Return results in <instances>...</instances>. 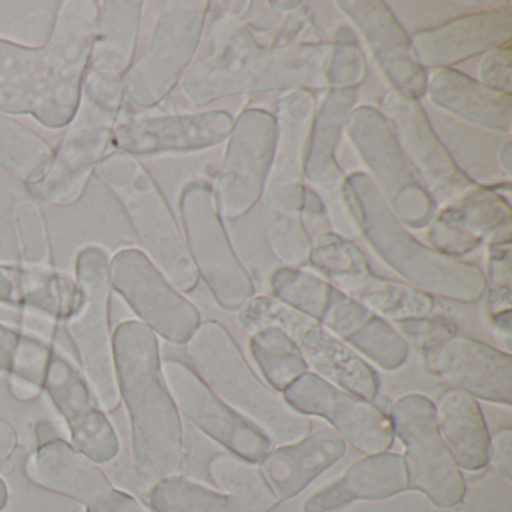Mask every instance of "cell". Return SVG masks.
Instances as JSON below:
<instances>
[{
  "label": "cell",
  "instance_id": "cell-1",
  "mask_svg": "<svg viewBox=\"0 0 512 512\" xmlns=\"http://www.w3.org/2000/svg\"><path fill=\"white\" fill-rule=\"evenodd\" d=\"M101 4L62 2L44 46L0 40V110L32 116L43 127H68L82 101L83 80L97 34Z\"/></svg>",
  "mask_w": 512,
  "mask_h": 512
},
{
  "label": "cell",
  "instance_id": "cell-2",
  "mask_svg": "<svg viewBox=\"0 0 512 512\" xmlns=\"http://www.w3.org/2000/svg\"><path fill=\"white\" fill-rule=\"evenodd\" d=\"M209 31L214 53L193 62L181 91L193 106L238 95L326 91L329 44L265 47L235 13V2H221Z\"/></svg>",
  "mask_w": 512,
  "mask_h": 512
},
{
  "label": "cell",
  "instance_id": "cell-3",
  "mask_svg": "<svg viewBox=\"0 0 512 512\" xmlns=\"http://www.w3.org/2000/svg\"><path fill=\"white\" fill-rule=\"evenodd\" d=\"M113 358L130 416L136 475L152 485L181 476L184 427L164 382L158 335L139 320L122 322L113 334Z\"/></svg>",
  "mask_w": 512,
  "mask_h": 512
},
{
  "label": "cell",
  "instance_id": "cell-4",
  "mask_svg": "<svg viewBox=\"0 0 512 512\" xmlns=\"http://www.w3.org/2000/svg\"><path fill=\"white\" fill-rule=\"evenodd\" d=\"M341 202L358 235L410 286L458 304H475L484 296V271L418 241L386 205L367 173L346 175Z\"/></svg>",
  "mask_w": 512,
  "mask_h": 512
},
{
  "label": "cell",
  "instance_id": "cell-5",
  "mask_svg": "<svg viewBox=\"0 0 512 512\" xmlns=\"http://www.w3.org/2000/svg\"><path fill=\"white\" fill-rule=\"evenodd\" d=\"M185 346L203 383L272 443L287 445L311 433V419L296 412L280 392L254 373L235 338L220 322L200 323Z\"/></svg>",
  "mask_w": 512,
  "mask_h": 512
},
{
  "label": "cell",
  "instance_id": "cell-6",
  "mask_svg": "<svg viewBox=\"0 0 512 512\" xmlns=\"http://www.w3.org/2000/svg\"><path fill=\"white\" fill-rule=\"evenodd\" d=\"M317 109L313 92L283 94L278 100L277 142L266 179V238L278 262L290 268L307 265L311 238L302 221L305 194V149Z\"/></svg>",
  "mask_w": 512,
  "mask_h": 512
},
{
  "label": "cell",
  "instance_id": "cell-7",
  "mask_svg": "<svg viewBox=\"0 0 512 512\" xmlns=\"http://www.w3.org/2000/svg\"><path fill=\"white\" fill-rule=\"evenodd\" d=\"M98 178L124 206L149 260L181 293L199 284L184 233L148 170L136 157L113 152L98 164Z\"/></svg>",
  "mask_w": 512,
  "mask_h": 512
},
{
  "label": "cell",
  "instance_id": "cell-8",
  "mask_svg": "<svg viewBox=\"0 0 512 512\" xmlns=\"http://www.w3.org/2000/svg\"><path fill=\"white\" fill-rule=\"evenodd\" d=\"M238 323L248 334L278 326L295 341L311 373L370 403L379 397L377 371L319 320L298 313L272 296H254L238 311Z\"/></svg>",
  "mask_w": 512,
  "mask_h": 512
},
{
  "label": "cell",
  "instance_id": "cell-9",
  "mask_svg": "<svg viewBox=\"0 0 512 512\" xmlns=\"http://www.w3.org/2000/svg\"><path fill=\"white\" fill-rule=\"evenodd\" d=\"M109 263L103 248L91 245L80 251L76 275L82 299L77 310L65 320L82 374L104 412H113L121 404L110 331Z\"/></svg>",
  "mask_w": 512,
  "mask_h": 512
},
{
  "label": "cell",
  "instance_id": "cell-10",
  "mask_svg": "<svg viewBox=\"0 0 512 512\" xmlns=\"http://www.w3.org/2000/svg\"><path fill=\"white\" fill-rule=\"evenodd\" d=\"M184 238L199 277L218 307L238 313L256 296L253 278L239 259L218 212L214 185L194 179L179 196Z\"/></svg>",
  "mask_w": 512,
  "mask_h": 512
},
{
  "label": "cell",
  "instance_id": "cell-11",
  "mask_svg": "<svg viewBox=\"0 0 512 512\" xmlns=\"http://www.w3.org/2000/svg\"><path fill=\"white\" fill-rule=\"evenodd\" d=\"M206 0H170L161 8L148 49L133 62L124 95L142 109L160 104L193 64L209 14Z\"/></svg>",
  "mask_w": 512,
  "mask_h": 512
},
{
  "label": "cell",
  "instance_id": "cell-12",
  "mask_svg": "<svg viewBox=\"0 0 512 512\" xmlns=\"http://www.w3.org/2000/svg\"><path fill=\"white\" fill-rule=\"evenodd\" d=\"M368 178L407 229L430 226L437 206L404 157L391 125L379 109L356 106L344 128Z\"/></svg>",
  "mask_w": 512,
  "mask_h": 512
},
{
  "label": "cell",
  "instance_id": "cell-13",
  "mask_svg": "<svg viewBox=\"0 0 512 512\" xmlns=\"http://www.w3.org/2000/svg\"><path fill=\"white\" fill-rule=\"evenodd\" d=\"M388 416L394 437L406 448L409 490L424 494L436 508L460 505L466 496V479L440 436L433 401L410 392L394 401Z\"/></svg>",
  "mask_w": 512,
  "mask_h": 512
},
{
  "label": "cell",
  "instance_id": "cell-14",
  "mask_svg": "<svg viewBox=\"0 0 512 512\" xmlns=\"http://www.w3.org/2000/svg\"><path fill=\"white\" fill-rule=\"evenodd\" d=\"M209 478L221 491L176 476L158 482L149 494L158 512H271L278 500L257 463L233 454H218L208 464Z\"/></svg>",
  "mask_w": 512,
  "mask_h": 512
},
{
  "label": "cell",
  "instance_id": "cell-15",
  "mask_svg": "<svg viewBox=\"0 0 512 512\" xmlns=\"http://www.w3.org/2000/svg\"><path fill=\"white\" fill-rule=\"evenodd\" d=\"M275 142L274 113L250 107L236 116L214 187L223 220L245 217L263 196Z\"/></svg>",
  "mask_w": 512,
  "mask_h": 512
},
{
  "label": "cell",
  "instance_id": "cell-16",
  "mask_svg": "<svg viewBox=\"0 0 512 512\" xmlns=\"http://www.w3.org/2000/svg\"><path fill=\"white\" fill-rule=\"evenodd\" d=\"M110 284L155 334L173 344H187L202 323L193 302L136 248L118 251L109 263Z\"/></svg>",
  "mask_w": 512,
  "mask_h": 512
},
{
  "label": "cell",
  "instance_id": "cell-17",
  "mask_svg": "<svg viewBox=\"0 0 512 512\" xmlns=\"http://www.w3.org/2000/svg\"><path fill=\"white\" fill-rule=\"evenodd\" d=\"M380 112L437 209L475 187L476 182L461 170L437 136L419 100L389 91L383 95Z\"/></svg>",
  "mask_w": 512,
  "mask_h": 512
},
{
  "label": "cell",
  "instance_id": "cell-18",
  "mask_svg": "<svg viewBox=\"0 0 512 512\" xmlns=\"http://www.w3.org/2000/svg\"><path fill=\"white\" fill-rule=\"evenodd\" d=\"M118 116L119 112L82 98L46 175L29 191L56 206L79 202L112 142Z\"/></svg>",
  "mask_w": 512,
  "mask_h": 512
},
{
  "label": "cell",
  "instance_id": "cell-19",
  "mask_svg": "<svg viewBox=\"0 0 512 512\" xmlns=\"http://www.w3.org/2000/svg\"><path fill=\"white\" fill-rule=\"evenodd\" d=\"M161 370L179 413L230 454L260 463L274 449L265 433L227 406L185 362L164 359Z\"/></svg>",
  "mask_w": 512,
  "mask_h": 512
},
{
  "label": "cell",
  "instance_id": "cell-20",
  "mask_svg": "<svg viewBox=\"0 0 512 512\" xmlns=\"http://www.w3.org/2000/svg\"><path fill=\"white\" fill-rule=\"evenodd\" d=\"M281 395L301 415L326 419L344 442L362 454L388 451L394 443L388 413L311 371L295 380Z\"/></svg>",
  "mask_w": 512,
  "mask_h": 512
},
{
  "label": "cell",
  "instance_id": "cell-21",
  "mask_svg": "<svg viewBox=\"0 0 512 512\" xmlns=\"http://www.w3.org/2000/svg\"><path fill=\"white\" fill-rule=\"evenodd\" d=\"M25 473L38 487L82 503L86 512H151L136 497L113 487L95 461L62 437L38 445L26 460Z\"/></svg>",
  "mask_w": 512,
  "mask_h": 512
},
{
  "label": "cell",
  "instance_id": "cell-22",
  "mask_svg": "<svg viewBox=\"0 0 512 512\" xmlns=\"http://www.w3.org/2000/svg\"><path fill=\"white\" fill-rule=\"evenodd\" d=\"M83 80L82 98L121 112L124 83L134 61L143 2H104Z\"/></svg>",
  "mask_w": 512,
  "mask_h": 512
},
{
  "label": "cell",
  "instance_id": "cell-23",
  "mask_svg": "<svg viewBox=\"0 0 512 512\" xmlns=\"http://www.w3.org/2000/svg\"><path fill=\"white\" fill-rule=\"evenodd\" d=\"M233 121L224 110L127 118L116 122L112 143L131 157L206 151L227 142Z\"/></svg>",
  "mask_w": 512,
  "mask_h": 512
},
{
  "label": "cell",
  "instance_id": "cell-24",
  "mask_svg": "<svg viewBox=\"0 0 512 512\" xmlns=\"http://www.w3.org/2000/svg\"><path fill=\"white\" fill-rule=\"evenodd\" d=\"M44 389L70 430L73 446L95 463L118 457L121 443L85 376L53 350L44 376Z\"/></svg>",
  "mask_w": 512,
  "mask_h": 512
},
{
  "label": "cell",
  "instance_id": "cell-25",
  "mask_svg": "<svg viewBox=\"0 0 512 512\" xmlns=\"http://www.w3.org/2000/svg\"><path fill=\"white\" fill-rule=\"evenodd\" d=\"M335 5L364 38L391 91L421 100L427 88V71L416 58L412 38L389 5L380 0H338Z\"/></svg>",
  "mask_w": 512,
  "mask_h": 512
},
{
  "label": "cell",
  "instance_id": "cell-26",
  "mask_svg": "<svg viewBox=\"0 0 512 512\" xmlns=\"http://www.w3.org/2000/svg\"><path fill=\"white\" fill-rule=\"evenodd\" d=\"M425 71L448 70L461 62L506 46L512 40V5L455 17L410 35Z\"/></svg>",
  "mask_w": 512,
  "mask_h": 512
},
{
  "label": "cell",
  "instance_id": "cell-27",
  "mask_svg": "<svg viewBox=\"0 0 512 512\" xmlns=\"http://www.w3.org/2000/svg\"><path fill=\"white\" fill-rule=\"evenodd\" d=\"M424 364L431 374L442 377L454 389L476 400L506 407L512 404L511 353L473 338L454 335L424 356Z\"/></svg>",
  "mask_w": 512,
  "mask_h": 512
},
{
  "label": "cell",
  "instance_id": "cell-28",
  "mask_svg": "<svg viewBox=\"0 0 512 512\" xmlns=\"http://www.w3.org/2000/svg\"><path fill=\"white\" fill-rule=\"evenodd\" d=\"M356 103L358 91H326L323 100L317 103L311 121L304 163L308 187L317 191L326 205L335 209L334 212H341V217L350 224L352 221L344 214L346 209L341 202V188L346 175L338 163L337 151L347 119Z\"/></svg>",
  "mask_w": 512,
  "mask_h": 512
},
{
  "label": "cell",
  "instance_id": "cell-29",
  "mask_svg": "<svg viewBox=\"0 0 512 512\" xmlns=\"http://www.w3.org/2000/svg\"><path fill=\"white\" fill-rule=\"evenodd\" d=\"M320 323L382 370H397L409 358V341L391 322L335 287Z\"/></svg>",
  "mask_w": 512,
  "mask_h": 512
},
{
  "label": "cell",
  "instance_id": "cell-30",
  "mask_svg": "<svg viewBox=\"0 0 512 512\" xmlns=\"http://www.w3.org/2000/svg\"><path fill=\"white\" fill-rule=\"evenodd\" d=\"M346 451L343 437L334 428L322 427L298 442L272 449L257 466L275 499L286 502L338 463Z\"/></svg>",
  "mask_w": 512,
  "mask_h": 512
},
{
  "label": "cell",
  "instance_id": "cell-31",
  "mask_svg": "<svg viewBox=\"0 0 512 512\" xmlns=\"http://www.w3.org/2000/svg\"><path fill=\"white\" fill-rule=\"evenodd\" d=\"M425 95L437 109L466 124L490 133H511L512 95L487 88L454 68L431 71Z\"/></svg>",
  "mask_w": 512,
  "mask_h": 512
},
{
  "label": "cell",
  "instance_id": "cell-32",
  "mask_svg": "<svg viewBox=\"0 0 512 512\" xmlns=\"http://www.w3.org/2000/svg\"><path fill=\"white\" fill-rule=\"evenodd\" d=\"M409 490L403 455H365L347 467L341 478L305 500L304 512H335L355 500H383Z\"/></svg>",
  "mask_w": 512,
  "mask_h": 512
},
{
  "label": "cell",
  "instance_id": "cell-33",
  "mask_svg": "<svg viewBox=\"0 0 512 512\" xmlns=\"http://www.w3.org/2000/svg\"><path fill=\"white\" fill-rule=\"evenodd\" d=\"M481 247L509 244L512 236L511 184L478 185L440 206L433 218Z\"/></svg>",
  "mask_w": 512,
  "mask_h": 512
},
{
  "label": "cell",
  "instance_id": "cell-34",
  "mask_svg": "<svg viewBox=\"0 0 512 512\" xmlns=\"http://www.w3.org/2000/svg\"><path fill=\"white\" fill-rule=\"evenodd\" d=\"M434 404L443 442L461 470L479 472L488 464L490 431L478 400L458 389H446Z\"/></svg>",
  "mask_w": 512,
  "mask_h": 512
},
{
  "label": "cell",
  "instance_id": "cell-35",
  "mask_svg": "<svg viewBox=\"0 0 512 512\" xmlns=\"http://www.w3.org/2000/svg\"><path fill=\"white\" fill-rule=\"evenodd\" d=\"M77 281L47 268L0 265V304L31 308L53 319L67 320L79 307Z\"/></svg>",
  "mask_w": 512,
  "mask_h": 512
},
{
  "label": "cell",
  "instance_id": "cell-36",
  "mask_svg": "<svg viewBox=\"0 0 512 512\" xmlns=\"http://www.w3.org/2000/svg\"><path fill=\"white\" fill-rule=\"evenodd\" d=\"M307 263L317 275L344 295L373 272L364 251L353 239L334 230L317 233L311 238Z\"/></svg>",
  "mask_w": 512,
  "mask_h": 512
},
{
  "label": "cell",
  "instance_id": "cell-37",
  "mask_svg": "<svg viewBox=\"0 0 512 512\" xmlns=\"http://www.w3.org/2000/svg\"><path fill=\"white\" fill-rule=\"evenodd\" d=\"M347 296L391 323L433 314L436 301L428 293L403 281L377 277L371 272Z\"/></svg>",
  "mask_w": 512,
  "mask_h": 512
},
{
  "label": "cell",
  "instance_id": "cell-38",
  "mask_svg": "<svg viewBox=\"0 0 512 512\" xmlns=\"http://www.w3.org/2000/svg\"><path fill=\"white\" fill-rule=\"evenodd\" d=\"M53 151L34 131L0 110V167L28 187L46 175Z\"/></svg>",
  "mask_w": 512,
  "mask_h": 512
},
{
  "label": "cell",
  "instance_id": "cell-39",
  "mask_svg": "<svg viewBox=\"0 0 512 512\" xmlns=\"http://www.w3.org/2000/svg\"><path fill=\"white\" fill-rule=\"evenodd\" d=\"M250 352L265 382L280 394L310 371L295 341L278 326L250 334Z\"/></svg>",
  "mask_w": 512,
  "mask_h": 512
},
{
  "label": "cell",
  "instance_id": "cell-40",
  "mask_svg": "<svg viewBox=\"0 0 512 512\" xmlns=\"http://www.w3.org/2000/svg\"><path fill=\"white\" fill-rule=\"evenodd\" d=\"M272 298L314 320H322L334 286L316 272L281 266L272 272Z\"/></svg>",
  "mask_w": 512,
  "mask_h": 512
},
{
  "label": "cell",
  "instance_id": "cell-41",
  "mask_svg": "<svg viewBox=\"0 0 512 512\" xmlns=\"http://www.w3.org/2000/svg\"><path fill=\"white\" fill-rule=\"evenodd\" d=\"M52 353V346L44 341L0 323V371L13 379L26 380L44 389Z\"/></svg>",
  "mask_w": 512,
  "mask_h": 512
},
{
  "label": "cell",
  "instance_id": "cell-42",
  "mask_svg": "<svg viewBox=\"0 0 512 512\" xmlns=\"http://www.w3.org/2000/svg\"><path fill=\"white\" fill-rule=\"evenodd\" d=\"M328 44L326 91H358L367 79L368 65L355 31L349 26H340Z\"/></svg>",
  "mask_w": 512,
  "mask_h": 512
},
{
  "label": "cell",
  "instance_id": "cell-43",
  "mask_svg": "<svg viewBox=\"0 0 512 512\" xmlns=\"http://www.w3.org/2000/svg\"><path fill=\"white\" fill-rule=\"evenodd\" d=\"M14 226L23 260L31 268H46L50 260V241L41 209L32 202L19 203L14 209Z\"/></svg>",
  "mask_w": 512,
  "mask_h": 512
},
{
  "label": "cell",
  "instance_id": "cell-44",
  "mask_svg": "<svg viewBox=\"0 0 512 512\" xmlns=\"http://www.w3.org/2000/svg\"><path fill=\"white\" fill-rule=\"evenodd\" d=\"M487 293V314L512 310V250L509 244L488 247L487 274L484 272Z\"/></svg>",
  "mask_w": 512,
  "mask_h": 512
},
{
  "label": "cell",
  "instance_id": "cell-45",
  "mask_svg": "<svg viewBox=\"0 0 512 512\" xmlns=\"http://www.w3.org/2000/svg\"><path fill=\"white\" fill-rule=\"evenodd\" d=\"M407 341H413L421 349L422 356L436 350L443 341L457 335V323L445 314H430L418 319L392 323Z\"/></svg>",
  "mask_w": 512,
  "mask_h": 512
},
{
  "label": "cell",
  "instance_id": "cell-46",
  "mask_svg": "<svg viewBox=\"0 0 512 512\" xmlns=\"http://www.w3.org/2000/svg\"><path fill=\"white\" fill-rule=\"evenodd\" d=\"M314 31H316V22H314L310 5L302 2L301 7L296 8L292 13L284 14L280 26L275 29L274 34L268 38L263 46L287 47L296 46V44L314 43L310 38V35H314Z\"/></svg>",
  "mask_w": 512,
  "mask_h": 512
},
{
  "label": "cell",
  "instance_id": "cell-47",
  "mask_svg": "<svg viewBox=\"0 0 512 512\" xmlns=\"http://www.w3.org/2000/svg\"><path fill=\"white\" fill-rule=\"evenodd\" d=\"M478 82L494 91L512 92V49L511 43L497 47L482 56L478 70Z\"/></svg>",
  "mask_w": 512,
  "mask_h": 512
},
{
  "label": "cell",
  "instance_id": "cell-48",
  "mask_svg": "<svg viewBox=\"0 0 512 512\" xmlns=\"http://www.w3.org/2000/svg\"><path fill=\"white\" fill-rule=\"evenodd\" d=\"M238 17L254 37L260 34L269 38L280 26L284 16L277 13L269 2H244Z\"/></svg>",
  "mask_w": 512,
  "mask_h": 512
},
{
  "label": "cell",
  "instance_id": "cell-49",
  "mask_svg": "<svg viewBox=\"0 0 512 512\" xmlns=\"http://www.w3.org/2000/svg\"><path fill=\"white\" fill-rule=\"evenodd\" d=\"M488 463L506 481L512 478V431L502 428L490 434L488 445Z\"/></svg>",
  "mask_w": 512,
  "mask_h": 512
},
{
  "label": "cell",
  "instance_id": "cell-50",
  "mask_svg": "<svg viewBox=\"0 0 512 512\" xmlns=\"http://www.w3.org/2000/svg\"><path fill=\"white\" fill-rule=\"evenodd\" d=\"M302 221L305 229L310 235L311 229H319V232L332 230L331 215H329L328 205L322 199L317 191L305 185L304 205H302Z\"/></svg>",
  "mask_w": 512,
  "mask_h": 512
},
{
  "label": "cell",
  "instance_id": "cell-51",
  "mask_svg": "<svg viewBox=\"0 0 512 512\" xmlns=\"http://www.w3.org/2000/svg\"><path fill=\"white\" fill-rule=\"evenodd\" d=\"M488 320H490L491 331L502 346L503 352L511 353L512 311L493 314L488 316Z\"/></svg>",
  "mask_w": 512,
  "mask_h": 512
},
{
  "label": "cell",
  "instance_id": "cell-52",
  "mask_svg": "<svg viewBox=\"0 0 512 512\" xmlns=\"http://www.w3.org/2000/svg\"><path fill=\"white\" fill-rule=\"evenodd\" d=\"M17 446H19V436L16 428L5 419H0V464H4L13 457Z\"/></svg>",
  "mask_w": 512,
  "mask_h": 512
},
{
  "label": "cell",
  "instance_id": "cell-53",
  "mask_svg": "<svg viewBox=\"0 0 512 512\" xmlns=\"http://www.w3.org/2000/svg\"><path fill=\"white\" fill-rule=\"evenodd\" d=\"M10 389L14 397L22 401L34 400L43 391V388L35 385V383L26 382V380L22 379H13V377H10Z\"/></svg>",
  "mask_w": 512,
  "mask_h": 512
},
{
  "label": "cell",
  "instance_id": "cell-54",
  "mask_svg": "<svg viewBox=\"0 0 512 512\" xmlns=\"http://www.w3.org/2000/svg\"><path fill=\"white\" fill-rule=\"evenodd\" d=\"M497 161H499L500 172L511 178L512 173V143L506 142L505 145L500 148L499 154H497Z\"/></svg>",
  "mask_w": 512,
  "mask_h": 512
},
{
  "label": "cell",
  "instance_id": "cell-55",
  "mask_svg": "<svg viewBox=\"0 0 512 512\" xmlns=\"http://www.w3.org/2000/svg\"><path fill=\"white\" fill-rule=\"evenodd\" d=\"M35 433H37L38 445L49 442V440L56 439V437H61L59 436L58 428H56L52 422L47 421L37 424V430H35Z\"/></svg>",
  "mask_w": 512,
  "mask_h": 512
},
{
  "label": "cell",
  "instance_id": "cell-56",
  "mask_svg": "<svg viewBox=\"0 0 512 512\" xmlns=\"http://www.w3.org/2000/svg\"><path fill=\"white\" fill-rule=\"evenodd\" d=\"M269 5H271L272 8H274L277 13L280 14H289L292 13V11H295L296 8L301 7L302 2H283V0H272V2H269Z\"/></svg>",
  "mask_w": 512,
  "mask_h": 512
},
{
  "label": "cell",
  "instance_id": "cell-57",
  "mask_svg": "<svg viewBox=\"0 0 512 512\" xmlns=\"http://www.w3.org/2000/svg\"><path fill=\"white\" fill-rule=\"evenodd\" d=\"M8 496L10 494H8L7 484H5L4 479L0 478V512L7 508Z\"/></svg>",
  "mask_w": 512,
  "mask_h": 512
}]
</instances>
